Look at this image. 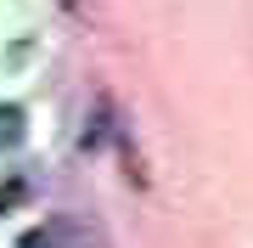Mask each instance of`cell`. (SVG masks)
Masks as SVG:
<instances>
[{
    "label": "cell",
    "instance_id": "1",
    "mask_svg": "<svg viewBox=\"0 0 253 248\" xmlns=\"http://www.w3.org/2000/svg\"><path fill=\"white\" fill-rule=\"evenodd\" d=\"M17 141H23V107L0 101V152H11Z\"/></svg>",
    "mask_w": 253,
    "mask_h": 248
},
{
    "label": "cell",
    "instance_id": "2",
    "mask_svg": "<svg viewBox=\"0 0 253 248\" xmlns=\"http://www.w3.org/2000/svg\"><path fill=\"white\" fill-rule=\"evenodd\" d=\"M23 248H56V231H28Z\"/></svg>",
    "mask_w": 253,
    "mask_h": 248
},
{
    "label": "cell",
    "instance_id": "3",
    "mask_svg": "<svg viewBox=\"0 0 253 248\" xmlns=\"http://www.w3.org/2000/svg\"><path fill=\"white\" fill-rule=\"evenodd\" d=\"M17 198H23V181H6V186H0V209H11Z\"/></svg>",
    "mask_w": 253,
    "mask_h": 248
}]
</instances>
